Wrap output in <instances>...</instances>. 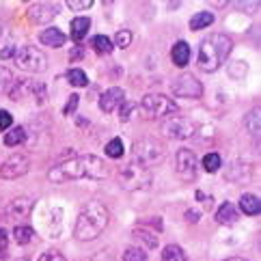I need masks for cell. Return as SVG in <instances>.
I'll list each match as a JSON object with an SVG mask.
<instances>
[{
  "label": "cell",
  "instance_id": "16",
  "mask_svg": "<svg viewBox=\"0 0 261 261\" xmlns=\"http://www.w3.org/2000/svg\"><path fill=\"white\" fill-rule=\"evenodd\" d=\"M39 39L43 45H50V48H61V45H65V41H67V37H65L63 31L59 29H45L41 35H39Z\"/></svg>",
  "mask_w": 261,
  "mask_h": 261
},
{
  "label": "cell",
  "instance_id": "35",
  "mask_svg": "<svg viewBox=\"0 0 261 261\" xmlns=\"http://www.w3.org/2000/svg\"><path fill=\"white\" fill-rule=\"evenodd\" d=\"M93 5V0H67V7L71 11H85Z\"/></svg>",
  "mask_w": 261,
  "mask_h": 261
},
{
  "label": "cell",
  "instance_id": "6",
  "mask_svg": "<svg viewBox=\"0 0 261 261\" xmlns=\"http://www.w3.org/2000/svg\"><path fill=\"white\" fill-rule=\"evenodd\" d=\"M164 145L153 141V138H143V141H136L134 143V160L141 162L143 166H155L164 160Z\"/></svg>",
  "mask_w": 261,
  "mask_h": 261
},
{
  "label": "cell",
  "instance_id": "17",
  "mask_svg": "<svg viewBox=\"0 0 261 261\" xmlns=\"http://www.w3.org/2000/svg\"><path fill=\"white\" fill-rule=\"evenodd\" d=\"M171 59H173V63L177 65V67H186L188 61H190V45L186 41H177L173 45V50H171Z\"/></svg>",
  "mask_w": 261,
  "mask_h": 261
},
{
  "label": "cell",
  "instance_id": "30",
  "mask_svg": "<svg viewBox=\"0 0 261 261\" xmlns=\"http://www.w3.org/2000/svg\"><path fill=\"white\" fill-rule=\"evenodd\" d=\"M132 39H134L132 31H119V33L115 35V43H113V45H119L121 50H125V48H129V45H132Z\"/></svg>",
  "mask_w": 261,
  "mask_h": 261
},
{
  "label": "cell",
  "instance_id": "42",
  "mask_svg": "<svg viewBox=\"0 0 261 261\" xmlns=\"http://www.w3.org/2000/svg\"><path fill=\"white\" fill-rule=\"evenodd\" d=\"M225 261H246V259H242V257H229V259H225Z\"/></svg>",
  "mask_w": 261,
  "mask_h": 261
},
{
  "label": "cell",
  "instance_id": "37",
  "mask_svg": "<svg viewBox=\"0 0 261 261\" xmlns=\"http://www.w3.org/2000/svg\"><path fill=\"white\" fill-rule=\"evenodd\" d=\"M39 261H67L63 257V253H59V250H48V253H43L39 257Z\"/></svg>",
  "mask_w": 261,
  "mask_h": 261
},
{
  "label": "cell",
  "instance_id": "20",
  "mask_svg": "<svg viewBox=\"0 0 261 261\" xmlns=\"http://www.w3.org/2000/svg\"><path fill=\"white\" fill-rule=\"evenodd\" d=\"M214 22V13L210 11H199V13H194L190 17V29L192 31H203V29H207V26Z\"/></svg>",
  "mask_w": 261,
  "mask_h": 261
},
{
  "label": "cell",
  "instance_id": "33",
  "mask_svg": "<svg viewBox=\"0 0 261 261\" xmlns=\"http://www.w3.org/2000/svg\"><path fill=\"white\" fill-rule=\"evenodd\" d=\"M246 127L250 134H259V110H253L246 117Z\"/></svg>",
  "mask_w": 261,
  "mask_h": 261
},
{
  "label": "cell",
  "instance_id": "27",
  "mask_svg": "<svg viewBox=\"0 0 261 261\" xmlns=\"http://www.w3.org/2000/svg\"><path fill=\"white\" fill-rule=\"evenodd\" d=\"M67 80H69V85H73V87H87L89 85L87 73L82 69H78V67H73V69L67 71Z\"/></svg>",
  "mask_w": 261,
  "mask_h": 261
},
{
  "label": "cell",
  "instance_id": "26",
  "mask_svg": "<svg viewBox=\"0 0 261 261\" xmlns=\"http://www.w3.org/2000/svg\"><path fill=\"white\" fill-rule=\"evenodd\" d=\"M33 236H35L33 227H26V225H17V227L13 229V238H15V242H17V244H29V242L33 240Z\"/></svg>",
  "mask_w": 261,
  "mask_h": 261
},
{
  "label": "cell",
  "instance_id": "36",
  "mask_svg": "<svg viewBox=\"0 0 261 261\" xmlns=\"http://www.w3.org/2000/svg\"><path fill=\"white\" fill-rule=\"evenodd\" d=\"M13 123V117L9 110H0V132H5V129H9Z\"/></svg>",
  "mask_w": 261,
  "mask_h": 261
},
{
  "label": "cell",
  "instance_id": "18",
  "mask_svg": "<svg viewBox=\"0 0 261 261\" xmlns=\"http://www.w3.org/2000/svg\"><path fill=\"white\" fill-rule=\"evenodd\" d=\"M89 29H91V20L89 17H76V20H71V31H69V35H71V39L73 41H82L87 37V33H89Z\"/></svg>",
  "mask_w": 261,
  "mask_h": 261
},
{
  "label": "cell",
  "instance_id": "25",
  "mask_svg": "<svg viewBox=\"0 0 261 261\" xmlns=\"http://www.w3.org/2000/svg\"><path fill=\"white\" fill-rule=\"evenodd\" d=\"M13 85H15V80H13L11 69H7V67L0 65V95H5V93L11 91Z\"/></svg>",
  "mask_w": 261,
  "mask_h": 261
},
{
  "label": "cell",
  "instance_id": "38",
  "mask_svg": "<svg viewBox=\"0 0 261 261\" xmlns=\"http://www.w3.org/2000/svg\"><path fill=\"white\" fill-rule=\"evenodd\" d=\"M7 242H9V236H7V231L0 227V261L7 259Z\"/></svg>",
  "mask_w": 261,
  "mask_h": 261
},
{
  "label": "cell",
  "instance_id": "3",
  "mask_svg": "<svg viewBox=\"0 0 261 261\" xmlns=\"http://www.w3.org/2000/svg\"><path fill=\"white\" fill-rule=\"evenodd\" d=\"M233 50V41L222 33L207 35L199 45V67L207 73H214L222 67V63Z\"/></svg>",
  "mask_w": 261,
  "mask_h": 261
},
{
  "label": "cell",
  "instance_id": "23",
  "mask_svg": "<svg viewBox=\"0 0 261 261\" xmlns=\"http://www.w3.org/2000/svg\"><path fill=\"white\" fill-rule=\"evenodd\" d=\"M26 141V129L24 127H13L11 132L5 134V145L7 147H17Z\"/></svg>",
  "mask_w": 261,
  "mask_h": 261
},
{
  "label": "cell",
  "instance_id": "10",
  "mask_svg": "<svg viewBox=\"0 0 261 261\" xmlns=\"http://www.w3.org/2000/svg\"><path fill=\"white\" fill-rule=\"evenodd\" d=\"M175 171L181 181H192L197 177V155L190 149H179L175 158Z\"/></svg>",
  "mask_w": 261,
  "mask_h": 261
},
{
  "label": "cell",
  "instance_id": "39",
  "mask_svg": "<svg viewBox=\"0 0 261 261\" xmlns=\"http://www.w3.org/2000/svg\"><path fill=\"white\" fill-rule=\"evenodd\" d=\"M15 52H17V48H15V45H9V48H5V50H0V59H3V61H7V59H11V57H15Z\"/></svg>",
  "mask_w": 261,
  "mask_h": 261
},
{
  "label": "cell",
  "instance_id": "12",
  "mask_svg": "<svg viewBox=\"0 0 261 261\" xmlns=\"http://www.w3.org/2000/svg\"><path fill=\"white\" fill-rule=\"evenodd\" d=\"M31 212H33V201L31 199H26V197H17L13 201H9L7 203V207H5V218L7 220H26L31 216Z\"/></svg>",
  "mask_w": 261,
  "mask_h": 261
},
{
  "label": "cell",
  "instance_id": "31",
  "mask_svg": "<svg viewBox=\"0 0 261 261\" xmlns=\"http://www.w3.org/2000/svg\"><path fill=\"white\" fill-rule=\"evenodd\" d=\"M123 261H147V255L143 248L138 246H129L125 253H123Z\"/></svg>",
  "mask_w": 261,
  "mask_h": 261
},
{
  "label": "cell",
  "instance_id": "14",
  "mask_svg": "<svg viewBox=\"0 0 261 261\" xmlns=\"http://www.w3.org/2000/svg\"><path fill=\"white\" fill-rule=\"evenodd\" d=\"M125 99V91L121 89V87H113V89H108L101 93V97H99V108H101V113H115V110L121 106V101Z\"/></svg>",
  "mask_w": 261,
  "mask_h": 261
},
{
  "label": "cell",
  "instance_id": "24",
  "mask_svg": "<svg viewBox=\"0 0 261 261\" xmlns=\"http://www.w3.org/2000/svg\"><path fill=\"white\" fill-rule=\"evenodd\" d=\"M162 261H186V253L181 250V246L169 244L162 250Z\"/></svg>",
  "mask_w": 261,
  "mask_h": 261
},
{
  "label": "cell",
  "instance_id": "5",
  "mask_svg": "<svg viewBox=\"0 0 261 261\" xmlns=\"http://www.w3.org/2000/svg\"><path fill=\"white\" fill-rule=\"evenodd\" d=\"M13 61L22 71H29V73H41L48 69V59L35 45H22V48H17Z\"/></svg>",
  "mask_w": 261,
  "mask_h": 261
},
{
  "label": "cell",
  "instance_id": "8",
  "mask_svg": "<svg viewBox=\"0 0 261 261\" xmlns=\"http://www.w3.org/2000/svg\"><path fill=\"white\" fill-rule=\"evenodd\" d=\"M171 93L175 97H186V99H199L203 95V85L190 76V73H181L171 82Z\"/></svg>",
  "mask_w": 261,
  "mask_h": 261
},
{
  "label": "cell",
  "instance_id": "21",
  "mask_svg": "<svg viewBox=\"0 0 261 261\" xmlns=\"http://www.w3.org/2000/svg\"><path fill=\"white\" fill-rule=\"evenodd\" d=\"M134 238H138V240H141V242H143V244H145L147 248H155V246H158V236H155L153 231L145 229L143 225L134 229Z\"/></svg>",
  "mask_w": 261,
  "mask_h": 261
},
{
  "label": "cell",
  "instance_id": "19",
  "mask_svg": "<svg viewBox=\"0 0 261 261\" xmlns=\"http://www.w3.org/2000/svg\"><path fill=\"white\" fill-rule=\"evenodd\" d=\"M240 210L248 214V216H257V214L261 212V203H259V197H255V194H242L240 199Z\"/></svg>",
  "mask_w": 261,
  "mask_h": 261
},
{
  "label": "cell",
  "instance_id": "7",
  "mask_svg": "<svg viewBox=\"0 0 261 261\" xmlns=\"http://www.w3.org/2000/svg\"><path fill=\"white\" fill-rule=\"evenodd\" d=\"M143 108L151 117H175L177 104L171 97H164L160 93H147L143 97Z\"/></svg>",
  "mask_w": 261,
  "mask_h": 261
},
{
  "label": "cell",
  "instance_id": "1",
  "mask_svg": "<svg viewBox=\"0 0 261 261\" xmlns=\"http://www.w3.org/2000/svg\"><path fill=\"white\" fill-rule=\"evenodd\" d=\"M110 175L108 164L97 155H71L50 169V179L54 184H65L71 179H106Z\"/></svg>",
  "mask_w": 261,
  "mask_h": 261
},
{
  "label": "cell",
  "instance_id": "44",
  "mask_svg": "<svg viewBox=\"0 0 261 261\" xmlns=\"http://www.w3.org/2000/svg\"><path fill=\"white\" fill-rule=\"evenodd\" d=\"M0 212H3V210H0Z\"/></svg>",
  "mask_w": 261,
  "mask_h": 261
},
{
  "label": "cell",
  "instance_id": "2",
  "mask_svg": "<svg viewBox=\"0 0 261 261\" xmlns=\"http://www.w3.org/2000/svg\"><path fill=\"white\" fill-rule=\"evenodd\" d=\"M108 220H110V214L106 205L101 201H89L76 220L73 236L82 242H91L101 236V231L108 227Z\"/></svg>",
  "mask_w": 261,
  "mask_h": 261
},
{
  "label": "cell",
  "instance_id": "28",
  "mask_svg": "<svg viewBox=\"0 0 261 261\" xmlns=\"http://www.w3.org/2000/svg\"><path fill=\"white\" fill-rule=\"evenodd\" d=\"M201 164H203V169L207 171V173H216L220 166H222V160H220V155L218 153H207L201 160Z\"/></svg>",
  "mask_w": 261,
  "mask_h": 261
},
{
  "label": "cell",
  "instance_id": "9",
  "mask_svg": "<svg viewBox=\"0 0 261 261\" xmlns=\"http://www.w3.org/2000/svg\"><path fill=\"white\" fill-rule=\"evenodd\" d=\"M31 169V158L26 153H13L0 166V177L3 179H17V177L26 175Z\"/></svg>",
  "mask_w": 261,
  "mask_h": 261
},
{
  "label": "cell",
  "instance_id": "34",
  "mask_svg": "<svg viewBox=\"0 0 261 261\" xmlns=\"http://www.w3.org/2000/svg\"><path fill=\"white\" fill-rule=\"evenodd\" d=\"M78 104H80V95L78 93H71L67 104H65V108H63V115H73L76 113V108H78Z\"/></svg>",
  "mask_w": 261,
  "mask_h": 261
},
{
  "label": "cell",
  "instance_id": "29",
  "mask_svg": "<svg viewBox=\"0 0 261 261\" xmlns=\"http://www.w3.org/2000/svg\"><path fill=\"white\" fill-rule=\"evenodd\" d=\"M106 155L119 160V158L123 155V141H121V138H113V141L106 145Z\"/></svg>",
  "mask_w": 261,
  "mask_h": 261
},
{
  "label": "cell",
  "instance_id": "22",
  "mask_svg": "<svg viewBox=\"0 0 261 261\" xmlns=\"http://www.w3.org/2000/svg\"><path fill=\"white\" fill-rule=\"evenodd\" d=\"M91 45L95 48L97 54H110V52H113V48H115L113 41H110L106 35H95L91 39Z\"/></svg>",
  "mask_w": 261,
  "mask_h": 261
},
{
  "label": "cell",
  "instance_id": "13",
  "mask_svg": "<svg viewBox=\"0 0 261 261\" xmlns=\"http://www.w3.org/2000/svg\"><path fill=\"white\" fill-rule=\"evenodd\" d=\"M57 15H59L57 5H50V3H35L29 9V20L35 24H50Z\"/></svg>",
  "mask_w": 261,
  "mask_h": 261
},
{
  "label": "cell",
  "instance_id": "43",
  "mask_svg": "<svg viewBox=\"0 0 261 261\" xmlns=\"http://www.w3.org/2000/svg\"><path fill=\"white\" fill-rule=\"evenodd\" d=\"M0 37H3V22H0Z\"/></svg>",
  "mask_w": 261,
  "mask_h": 261
},
{
  "label": "cell",
  "instance_id": "11",
  "mask_svg": "<svg viewBox=\"0 0 261 261\" xmlns=\"http://www.w3.org/2000/svg\"><path fill=\"white\" fill-rule=\"evenodd\" d=\"M162 132L171 138H177V141H184V138H190L194 134V123L184 117H171L162 123Z\"/></svg>",
  "mask_w": 261,
  "mask_h": 261
},
{
  "label": "cell",
  "instance_id": "41",
  "mask_svg": "<svg viewBox=\"0 0 261 261\" xmlns=\"http://www.w3.org/2000/svg\"><path fill=\"white\" fill-rule=\"evenodd\" d=\"M199 216H201V214H199V212H194V210H188V212H186V220H190V222H197Z\"/></svg>",
  "mask_w": 261,
  "mask_h": 261
},
{
  "label": "cell",
  "instance_id": "4",
  "mask_svg": "<svg viewBox=\"0 0 261 261\" xmlns=\"http://www.w3.org/2000/svg\"><path fill=\"white\" fill-rule=\"evenodd\" d=\"M119 181H121V186H123L125 190H129V192H134V190H145V188H149V186H151L153 175H151V171H149L147 166H143L141 162L132 160V162H127V164L121 166V171H119Z\"/></svg>",
  "mask_w": 261,
  "mask_h": 261
},
{
  "label": "cell",
  "instance_id": "40",
  "mask_svg": "<svg viewBox=\"0 0 261 261\" xmlns=\"http://www.w3.org/2000/svg\"><path fill=\"white\" fill-rule=\"evenodd\" d=\"M69 57H71V61H78L80 57H85V48H82V45H78V48H73Z\"/></svg>",
  "mask_w": 261,
  "mask_h": 261
},
{
  "label": "cell",
  "instance_id": "15",
  "mask_svg": "<svg viewBox=\"0 0 261 261\" xmlns=\"http://www.w3.org/2000/svg\"><path fill=\"white\" fill-rule=\"evenodd\" d=\"M238 218H240V214H238V210H236V205L229 203V201L222 203L220 207H218V212H216L218 225H236Z\"/></svg>",
  "mask_w": 261,
  "mask_h": 261
},
{
  "label": "cell",
  "instance_id": "32",
  "mask_svg": "<svg viewBox=\"0 0 261 261\" xmlns=\"http://www.w3.org/2000/svg\"><path fill=\"white\" fill-rule=\"evenodd\" d=\"M134 110H136V104H134V101L123 99V101H121V106H119V119H121V121H127L129 117H132Z\"/></svg>",
  "mask_w": 261,
  "mask_h": 261
}]
</instances>
